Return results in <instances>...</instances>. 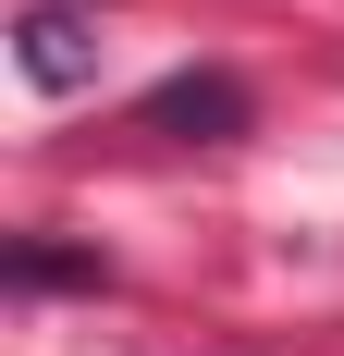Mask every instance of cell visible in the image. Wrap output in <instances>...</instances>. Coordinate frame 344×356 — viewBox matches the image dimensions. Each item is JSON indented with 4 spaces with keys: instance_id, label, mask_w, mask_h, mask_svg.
<instances>
[{
    "instance_id": "cell-1",
    "label": "cell",
    "mask_w": 344,
    "mask_h": 356,
    "mask_svg": "<svg viewBox=\"0 0 344 356\" xmlns=\"http://www.w3.org/2000/svg\"><path fill=\"white\" fill-rule=\"evenodd\" d=\"M13 62H25V86H37V99H74V86L99 74V37H86V13H62V0H25Z\"/></svg>"
},
{
    "instance_id": "cell-2",
    "label": "cell",
    "mask_w": 344,
    "mask_h": 356,
    "mask_svg": "<svg viewBox=\"0 0 344 356\" xmlns=\"http://www.w3.org/2000/svg\"><path fill=\"white\" fill-rule=\"evenodd\" d=\"M136 123H148V136H185V147H209V136H246V86H234V74H160Z\"/></svg>"
},
{
    "instance_id": "cell-3",
    "label": "cell",
    "mask_w": 344,
    "mask_h": 356,
    "mask_svg": "<svg viewBox=\"0 0 344 356\" xmlns=\"http://www.w3.org/2000/svg\"><path fill=\"white\" fill-rule=\"evenodd\" d=\"M13 283H99L86 246H13Z\"/></svg>"
}]
</instances>
